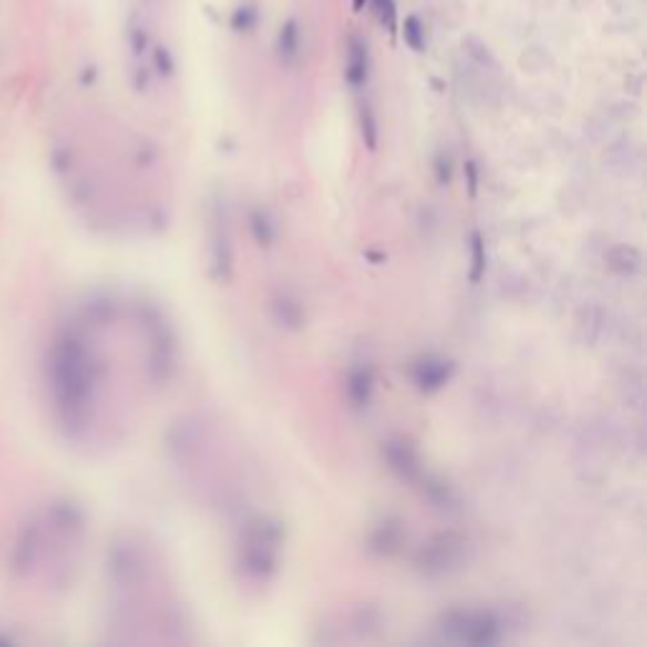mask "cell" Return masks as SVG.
<instances>
[{
  "mask_svg": "<svg viewBox=\"0 0 647 647\" xmlns=\"http://www.w3.org/2000/svg\"><path fill=\"white\" fill-rule=\"evenodd\" d=\"M253 231H256V238L261 243H268L271 241V225L263 215H253Z\"/></svg>",
  "mask_w": 647,
  "mask_h": 647,
  "instance_id": "16",
  "label": "cell"
},
{
  "mask_svg": "<svg viewBox=\"0 0 647 647\" xmlns=\"http://www.w3.org/2000/svg\"><path fill=\"white\" fill-rule=\"evenodd\" d=\"M375 11H377L382 26L390 28V34H395V3L392 0H375Z\"/></svg>",
  "mask_w": 647,
  "mask_h": 647,
  "instance_id": "11",
  "label": "cell"
},
{
  "mask_svg": "<svg viewBox=\"0 0 647 647\" xmlns=\"http://www.w3.org/2000/svg\"><path fill=\"white\" fill-rule=\"evenodd\" d=\"M367 77H369L367 44H365V38L352 36V38H349V54H346V81H349L354 89H359V87L367 84Z\"/></svg>",
  "mask_w": 647,
  "mask_h": 647,
  "instance_id": "4",
  "label": "cell"
},
{
  "mask_svg": "<svg viewBox=\"0 0 647 647\" xmlns=\"http://www.w3.org/2000/svg\"><path fill=\"white\" fill-rule=\"evenodd\" d=\"M129 46H132L134 56H142L147 48V31L142 26H132L129 28Z\"/></svg>",
  "mask_w": 647,
  "mask_h": 647,
  "instance_id": "15",
  "label": "cell"
},
{
  "mask_svg": "<svg viewBox=\"0 0 647 647\" xmlns=\"http://www.w3.org/2000/svg\"><path fill=\"white\" fill-rule=\"evenodd\" d=\"M443 632L457 642L491 645L501 640V622L491 612H460L453 610L443 617Z\"/></svg>",
  "mask_w": 647,
  "mask_h": 647,
  "instance_id": "2",
  "label": "cell"
},
{
  "mask_svg": "<svg viewBox=\"0 0 647 647\" xmlns=\"http://www.w3.org/2000/svg\"><path fill=\"white\" fill-rule=\"evenodd\" d=\"M365 3H367V0H354V13L362 11V8H365Z\"/></svg>",
  "mask_w": 647,
  "mask_h": 647,
  "instance_id": "17",
  "label": "cell"
},
{
  "mask_svg": "<svg viewBox=\"0 0 647 647\" xmlns=\"http://www.w3.org/2000/svg\"><path fill=\"white\" fill-rule=\"evenodd\" d=\"M450 377V365L443 359H423L420 365H415V380L423 390H437L443 387Z\"/></svg>",
  "mask_w": 647,
  "mask_h": 647,
  "instance_id": "5",
  "label": "cell"
},
{
  "mask_svg": "<svg viewBox=\"0 0 647 647\" xmlns=\"http://www.w3.org/2000/svg\"><path fill=\"white\" fill-rule=\"evenodd\" d=\"M456 551H457V544H453L450 539H440V541H436V544H430L427 551H423V554H427V561H425L427 570H446V564L453 561Z\"/></svg>",
  "mask_w": 647,
  "mask_h": 647,
  "instance_id": "8",
  "label": "cell"
},
{
  "mask_svg": "<svg viewBox=\"0 0 647 647\" xmlns=\"http://www.w3.org/2000/svg\"><path fill=\"white\" fill-rule=\"evenodd\" d=\"M385 456H387V463L395 473H400L402 478L415 480L420 478V460H417V453L413 447L407 446L405 440H392L385 446Z\"/></svg>",
  "mask_w": 647,
  "mask_h": 647,
  "instance_id": "3",
  "label": "cell"
},
{
  "mask_svg": "<svg viewBox=\"0 0 647 647\" xmlns=\"http://www.w3.org/2000/svg\"><path fill=\"white\" fill-rule=\"evenodd\" d=\"M470 251H473V281H478L483 268H486V246H483L478 233L473 235V246H470Z\"/></svg>",
  "mask_w": 647,
  "mask_h": 647,
  "instance_id": "10",
  "label": "cell"
},
{
  "mask_svg": "<svg viewBox=\"0 0 647 647\" xmlns=\"http://www.w3.org/2000/svg\"><path fill=\"white\" fill-rule=\"evenodd\" d=\"M362 134L367 137V145L375 147V142H377V124H375V117H372L369 107L362 109Z\"/></svg>",
  "mask_w": 647,
  "mask_h": 647,
  "instance_id": "14",
  "label": "cell"
},
{
  "mask_svg": "<svg viewBox=\"0 0 647 647\" xmlns=\"http://www.w3.org/2000/svg\"><path fill=\"white\" fill-rule=\"evenodd\" d=\"M279 544L281 531L276 524H268L266 519H261L258 524L248 529L246 541L241 547V570L246 571L251 580H268L276 564H279Z\"/></svg>",
  "mask_w": 647,
  "mask_h": 647,
  "instance_id": "1",
  "label": "cell"
},
{
  "mask_svg": "<svg viewBox=\"0 0 647 647\" xmlns=\"http://www.w3.org/2000/svg\"><path fill=\"white\" fill-rule=\"evenodd\" d=\"M402 38L405 44L410 46L413 51H423L425 48V28L417 15H407L405 26H402Z\"/></svg>",
  "mask_w": 647,
  "mask_h": 647,
  "instance_id": "9",
  "label": "cell"
},
{
  "mask_svg": "<svg viewBox=\"0 0 647 647\" xmlns=\"http://www.w3.org/2000/svg\"><path fill=\"white\" fill-rule=\"evenodd\" d=\"M233 28L235 31H251L253 28V23H256V11L253 8H238V11L233 13Z\"/></svg>",
  "mask_w": 647,
  "mask_h": 647,
  "instance_id": "12",
  "label": "cell"
},
{
  "mask_svg": "<svg viewBox=\"0 0 647 647\" xmlns=\"http://www.w3.org/2000/svg\"><path fill=\"white\" fill-rule=\"evenodd\" d=\"M346 392L354 407H367L369 395H372V375L367 369H354L346 380Z\"/></svg>",
  "mask_w": 647,
  "mask_h": 647,
  "instance_id": "7",
  "label": "cell"
},
{
  "mask_svg": "<svg viewBox=\"0 0 647 647\" xmlns=\"http://www.w3.org/2000/svg\"><path fill=\"white\" fill-rule=\"evenodd\" d=\"M155 68L162 74V77H169L175 71V64H172V56L165 46H157L155 48Z\"/></svg>",
  "mask_w": 647,
  "mask_h": 647,
  "instance_id": "13",
  "label": "cell"
},
{
  "mask_svg": "<svg viewBox=\"0 0 647 647\" xmlns=\"http://www.w3.org/2000/svg\"><path fill=\"white\" fill-rule=\"evenodd\" d=\"M299 41H302V36H299V23L296 21L283 23L279 31V41H276V51H279V58L283 61V64H291L293 58L299 56V46H302Z\"/></svg>",
  "mask_w": 647,
  "mask_h": 647,
  "instance_id": "6",
  "label": "cell"
}]
</instances>
